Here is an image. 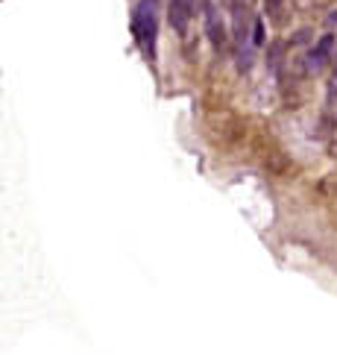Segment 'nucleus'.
<instances>
[{"instance_id": "f257e3e1", "label": "nucleus", "mask_w": 337, "mask_h": 355, "mask_svg": "<svg viewBox=\"0 0 337 355\" xmlns=\"http://www.w3.org/2000/svg\"><path fill=\"white\" fill-rule=\"evenodd\" d=\"M156 33H158L156 0H138V6L132 12V35L147 56L156 53Z\"/></svg>"}, {"instance_id": "f03ea898", "label": "nucleus", "mask_w": 337, "mask_h": 355, "mask_svg": "<svg viewBox=\"0 0 337 355\" xmlns=\"http://www.w3.org/2000/svg\"><path fill=\"white\" fill-rule=\"evenodd\" d=\"M203 21H206V35H208V42L217 47H226L229 44V33H226V24H223L220 18V12L215 3H208V0H203Z\"/></svg>"}, {"instance_id": "7ed1b4c3", "label": "nucleus", "mask_w": 337, "mask_h": 355, "mask_svg": "<svg viewBox=\"0 0 337 355\" xmlns=\"http://www.w3.org/2000/svg\"><path fill=\"white\" fill-rule=\"evenodd\" d=\"M331 51H334V35H322V39L314 47H311V53L305 59L308 73H320L322 68H326L329 59H331Z\"/></svg>"}, {"instance_id": "20e7f679", "label": "nucleus", "mask_w": 337, "mask_h": 355, "mask_svg": "<svg viewBox=\"0 0 337 355\" xmlns=\"http://www.w3.org/2000/svg\"><path fill=\"white\" fill-rule=\"evenodd\" d=\"M194 0H170V9H167V18H170V27L176 33H188L191 27V15H194Z\"/></svg>"}, {"instance_id": "39448f33", "label": "nucleus", "mask_w": 337, "mask_h": 355, "mask_svg": "<svg viewBox=\"0 0 337 355\" xmlns=\"http://www.w3.org/2000/svg\"><path fill=\"white\" fill-rule=\"evenodd\" d=\"M264 15L276 27H284L288 24V0H264Z\"/></svg>"}, {"instance_id": "423d86ee", "label": "nucleus", "mask_w": 337, "mask_h": 355, "mask_svg": "<svg viewBox=\"0 0 337 355\" xmlns=\"http://www.w3.org/2000/svg\"><path fill=\"white\" fill-rule=\"evenodd\" d=\"M284 47H288L284 42H273V44L267 47V65H270L273 71H276V68L282 65V53H284Z\"/></svg>"}, {"instance_id": "0eeeda50", "label": "nucleus", "mask_w": 337, "mask_h": 355, "mask_svg": "<svg viewBox=\"0 0 337 355\" xmlns=\"http://www.w3.org/2000/svg\"><path fill=\"white\" fill-rule=\"evenodd\" d=\"M253 44H255V47L264 44V21H261V18L253 21Z\"/></svg>"}, {"instance_id": "6e6552de", "label": "nucleus", "mask_w": 337, "mask_h": 355, "mask_svg": "<svg viewBox=\"0 0 337 355\" xmlns=\"http://www.w3.org/2000/svg\"><path fill=\"white\" fill-rule=\"evenodd\" d=\"M329 27H337V12H334V15H329Z\"/></svg>"}, {"instance_id": "1a4fd4ad", "label": "nucleus", "mask_w": 337, "mask_h": 355, "mask_svg": "<svg viewBox=\"0 0 337 355\" xmlns=\"http://www.w3.org/2000/svg\"><path fill=\"white\" fill-rule=\"evenodd\" d=\"M238 3H246V6H253V3H255V0H238Z\"/></svg>"}]
</instances>
